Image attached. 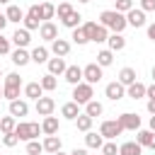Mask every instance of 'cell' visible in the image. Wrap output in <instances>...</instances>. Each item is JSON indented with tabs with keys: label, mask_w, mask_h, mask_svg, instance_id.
Returning a JSON list of instances; mask_svg holds the SVG:
<instances>
[{
	"label": "cell",
	"mask_w": 155,
	"mask_h": 155,
	"mask_svg": "<svg viewBox=\"0 0 155 155\" xmlns=\"http://www.w3.org/2000/svg\"><path fill=\"white\" fill-rule=\"evenodd\" d=\"M145 92H148V85H143L138 80L126 87V97H131V99H140V97H145Z\"/></svg>",
	"instance_id": "obj_18"
},
{
	"label": "cell",
	"mask_w": 155,
	"mask_h": 155,
	"mask_svg": "<svg viewBox=\"0 0 155 155\" xmlns=\"http://www.w3.org/2000/svg\"><path fill=\"white\" fill-rule=\"evenodd\" d=\"M99 24L107 27V29H111L114 34H121V31L128 27L126 15H121V12H116V10H104V12H99Z\"/></svg>",
	"instance_id": "obj_1"
},
{
	"label": "cell",
	"mask_w": 155,
	"mask_h": 155,
	"mask_svg": "<svg viewBox=\"0 0 155 155\" xmlns=\"http://www.w3.org/2000/svg\"><path fill=\"white\" fill-rule=\"evenodd\" d=\"M41 153H44V143H39V140L27 143V155H41Z\"/></svg>",
	"instance_id": "obj_41"
},
{
	"label": "cell",
	"mask_w": 155,
	"mask_h": 155,
	"mask_svg": "<svg viewBox=\"0 0 155 155\" xmlns=\"http://www.w3.org/2000/svg\"><path fill=\"white\" fill-rule=\"evenodd\" d=\"M10 41H12L17 48H27V46H29V41H31V34H29V29H24V27H22V29H17V31L12 34V39H10Z\"/></svg>",
	"instance_id": "obj_13"
},
{
	"label": "cell",
	"mask_w": 155,
	"mask_h": 155,
	"mask_svg": "<svg viewBox=\"0 0 155 155\" xmlns=\"http://www.w3.org/2000/svg\"><path fill=\"white\" fill-rule=\"evenodd\" d=\"M51 53H53V56H58V58H65V56L70 53V41L58 36L56 41H51Z\"/></svg>",
	"instance_id": "obj_10"
},
{
	"label": "cell",
	"mask_w": 155,
	"mask_h": 155,
	"mask_svg": "<svg viewBox=\"0 0 155 155\" xmlns=\"http://www.w3.org/2000/svg\"><path fill=\"white\" fill-rule=\"evenodd\" d=\"M15 128H17V119H15V116H2V119H0V131H2V136H5V133H15Z\"/></svg>",
	"instance_id": "obj_33"
},
{
	"label": "cell",
	"mask_w": 155,
	"mask_h": 155,
	"mask_svg": "<svg viewBox=\"0 0 155 155\" xmlns=\"http://www.w3.org/2000/svg\"><path fill=\"white\" fill-rule=\"evenodd\" d=\"M5 17H7V22H15V24L24 22V12H22V7H19V5H7Z\"/></svg>",
	"instance_id": "obj_21"
},
{
	"label": "cell",
	"mask_w": 155,
	"mask_h": 155,
	"mask_svg": "<svg viewBox=\"0 0 155 155\" xmlns=\"http://www.w3.org/2000/svg\"><path fill=\"white\" fill-rule=\"evenodd\" d=\"M102 155H119V145H116L114 140H107V143L102 145Z\"/></svg>",
	"instance_id": "obj_45"
},
{
	"label": "cell",
	"mask_w": 155,
	"mask_h": 155,
	"mask_svg": "<svg viewBox=\"0 0 155 155\" xmlns=\"http://www.w3.org/2000/svg\"><path fill=\"white\" fill-rule=\"evenodd\" d=\"M97 27H99L97 22H85V24H82V29H85V34H87V39H90V41L94 39V31H97Z\"/></svg>",
	"instance_id": "obj_46"
},
{
	"label": "cell",
	"mask_w": 155,
	"mask_h": 155,
	"mask_svg": "<svg viewBox=\"0 0 155 155\" xmlns=\"http://www.w3.org/2000/svg\"><path fill=\"white\" fill-rule=\"evenodd\" d=\"M107 46H109V51L119 53V51H124V48H126V36H124V34H109Z\"/></svg>",
	"instance_id": "obj_15"
},
{
	"label": "cell",
	"mask_w": 155,
	"mask_h": 155,
	"mask_svg": "<svg viewBox=\"0 0 155 155\" xmlns=\"http://www.w3.org/2000/svg\"><path fill=\"white\" fill-rule=\"evenodd\" d=\"M85 145H87V148H97V150H102V145H104V138H102V133L87 131V133H85Z\"/></svg>",
	"instance_id": "obj_26"
},
{
	"label": "cell",
	"mask_w": 155,
	"mask_h": 155,
	"mask_svg": "<svg viewBox=\"0 0 155 155\" xmlns=\"http://www.w3.org/2000/svg\"><path fill=\"white\" fill-rule=\"evenodd\" d=\"M92 116H87V114H80L78 119H75V126H78V131H82V133H87L90 128H92Z\"/></svg>",
	"instance_id": "obj_36"
},
{
	"label": "cell",
	"mask_w": 155,
	"mask_h": 155,
	"mask_svg": "<svg viewBox=\"0 0 155 155\" xmlns=\"http://www.w3.org/2000/svg\"><path fill=\"white\" fill-rule=\"evenodd\" d=\"M58 128H61V124H58L56 116H44V121H41V131H44V136H56Z\"/></svg>",
	"instance_id": "obj_16"
},
{
	"label": "cell",
	"mask_w": 155,
	"mask_h": 155,
	"mask_svg": "<svg viewBox=\"0 0 155 155\" xmlns=\"http://www.w3.org/2000/svg\"><path fill=\"white\" fill-rule=\"evenodd\" d=\"M153 140H155V131H150V128L136 133V143L143 145V148H153Z\"/></svg>",
	"instance_id": "obj_23"
},
{
	"label": "cell",
	"mask_w": 155,
	"mask_h": 155,
	"mask_svg": "<svg viewBox=\"0 0 155 155\" xmlns=\"http://www.w3.org/2000/svg\"><path fill=\"white\" fill-rule=\"evenodd\" d=\"M0 5H10V0H0Z\"/></svg>",
	"instance_id": "obj_57"
},
{
	"label": "cell",
	"mask_w": 155,
	"mask_h": 155,
	"mask_svg": "<svg viewBox=\"0 0 155 155\" xmlns=\"http://www.w3.org/2000/svg\"><path fill=\"white\" fill-rule=\"evenodd\" d=\"M78 2H90V0H78Z\"/></svg>",
	"instance_id": "obj_59"
},
{
	"label": "cell",
	"mask_w": 155,
	"mask_h": 155,
	"mask_svg": "<svg viewBox=\"0 0 155 155\" xmlns=\"http://www.w3.org/2000/svg\"><path fill=\"white\" fill-rule=\"evenodd\" d=\"M31 61L39 65V63H48V48L46 46H36L34 51H31Z\"/></svg>",
	"instance_id": "obj_31"
},
{
	"label": "cell",
	"mask_w": 155,
	"mask_h": 155,
	"mask_svg": "<svg viewBox=\"0 0 155 155\" xmlns=\"http://www.w3.org/2000/svg\"><path fill=\"white\" fill-rule=\"evenodd\" d=\"M148 39H150V41H155V22H153V24H148Z\"/></svg>",
	"instance_id": "obj_50"
},
{
	"label": "cell",
	"mask_w": 155,
	"mask_h": 155,
	"mask_svg": "<svg viewBox=\"0 0 155 155\" xmlns=\"http://www.w3.org/2000/svg\"><path fill=\"white\" fill-rule=\"evenodd\" d=\"M126 22H128V27H133V29H138V27H145V12L138 7H133L131 12H126Z\"/></svg>",
	"instance_id": "obj_9"
},
{
	"label": "cell",
	"mask_w": 155,
	"mask_h": 155,
	"mask_svg": "<svg viewBox=\"0 0 155 155\" xmlns=\"http://www.w3.org/2000/svg\"><path fill=\"white\" fill-rule=\"evenodd\" d=\"M0 99H5V94H2V87H0Z\"/></svg>",
	"instance_id": "obj_58"
},
{
	"label": "cell",
	"mask_w": 155,
	"mask_h": 155,
	"mask_svg": "<svg viewBox=\"0 0 155 155\" xmlns=\"http://www.w3.org/2000/svg\"><path fill=\"white\" fill-rule=\"evenodd\" d=\"M99 133H102V138H107V140H114L116 136H121V133H124V128H121V124L114 119V121H102V126H99Z\"/></svg>",
	"instance_id": "obj_5"
},
{
	"label": "cell",
	"mask_w": 155,
	"mask_h": 155,
	"mask_svg": "<svg viewBox=\"0 0 155 155\" xmlns=\"http://www.w3.org/2000/svg\"><path fill=\"white\" fill-rule=\"evenodd\" d=\"M85 114H87V116H92V119L102 116V114H104V107H102V102H97V99L87 102V104H85Z\"/></svg>",
	"instance_id": "obj_28"
},
{
	"label": "cell",
	"mask_w": 155,
	"mask_h": 155,
	"mask_svg": "<svg viewBox=\"0 0 155 155\" xmlns=\"http://www.w3.org/2000/svg\"><path fill=\"white\" fill-rule=\"evenodd\" d=\"M104 94H107V99L119 102V99H124V97H126V87H124L119 80H114V82H109V85L104 87Z\"/></svg>",
	"instance_id": "obj_7"
},
{
	"label": "cell",
	"mask_w": 155,
	"mask_h": 155,
	"mask_svg": "<svg viewBox=\"0 0 155 155\" xmlns=\"http://www.w3.org/2000/svg\"><path fill=\"white\" fill-rule=\"evenodd\" d=\"M136 80H138V75H136V70H133V68H121V73H119V82H121L124 87L133 85Z\"/></svg>",
	"instance_id": "obj_27"
},
{
	"label": "cell",
	"mask_w": 155,
	"mask_h": 155,
	"mask_svg": "<svg viewBox=\"0 0 155 155\" xmlns=\"http://www.w3.org/2000/svg\"><path fill=\"white\" fill-rule=\"evenodd\" d=\"M5 27H7V17H5V15H0V31H2Z\"/></svg>",
	"instance_id": "obj_53"
},
{
	"label": "cell",
	"mask_w": 155,
	"mask_h": 155,
	"mask_svg": "<svg viewBox=\"0 0 155 155\" xmlns=\"http://www.w3.org/2000/svg\"><path fill=\"white\" fill-rule=\"evenodd\" d=\"M116 121L121 124V128H124V131H140V116H138V114H133V111H124Z\"/></svg>",
	"instance_id": "obj_4"
},
{
	"label": "cell",
	"mask_w": 155,
	"mask_h": 155,
	"mask_svg": "<svg viewBox=\"0 0 155 155\" xmlns=\"http://www.w3.org/2000/svg\"><path fill=\"white\" fill-rule=\"evenodd\" d=\"M65 68H68L65 65V58H58V56L56 58H48V73L51 75H63Z\"/></svg>",
	"instance_id": "obj_25"
},
{
	"label": "cell",
	"mask_w": 155,
	"mask_h": 155,
	"mask_svg": "<svg viewBox=\"0 0 155 155\" xmlns=\"http://www.w3.org/2000/svg\"><path fill=\"white\" fill-rule=\"evenodd\" d=\"M70 155H87V150H85V148H75Z\"/></svg>",
	"instance_id": "obj_52"
},
{
	"label": "cell",
	"mask_w": 155,
	"mask_h": 155,
	"mask_svg": "<svg viewBox=\"0 0 155 155\" xmlns=\"http://www.w3.org/2000/svg\"><path fill=\"white\" fill-rule=\"evenodd\" d=\"M29 114V104L24 102V99H15V102H10V116H27Z\"/></svg>",
	"instance_id": "obj_19"
},
{
	"label": "cell",
	"mask_w": 155,
	"mask_h": 155,
	"mask_svg": "<svg viewBox=\"0 0 155 155\" xmlns=\"http://www.w3.org/2000/svg\"><path fill=\"white\" fill-rule=\"evenodd\" d=\"M39 36H41L44 41H56V39H58V27H56L53 22H44V24L39 27Z\"/></svg>",
	"instance_id": "obj_12"
},
{
	"label": "cell",
	"mask_w": 155,
	"mask_h": 155,
	"mask_svg": "<svg viewBox=\"0 0 155 155\" xmlns=\"http://www.w3.org/2000/svg\"><path fill=\"white\" fill-rule=\"evenodd\" d=\"M70 39H73V44H78V46H85V44L90 41L82 27H78V29H73V34H70Z\"/></svg>",
	"instance_id": "obj_37"
},
{
	"label": "cell",
	"mask_w": 155,
	"mask_h": 155,
	"mask_svg": "<svg viewBox=\"0 0 155 155\" xmlns=\"http://www.w3.org/2000/svg\"><path fill=\"white\" fill-rule=\"evenodd\" d=\"M53 109H56L53 97H41V99H36V114H39V116H51Z\"/></svg>",
	"instance_id": "obj_11"
},
{
	"label": "cell",
	"mask_w": 155,
	"mask_h": 155,
	"mask_svg": "<svg viewBox=\"0 0 155 155\" xmlns=\"http://www.w3.org/2000/svg\"><path fill=\"white\" fill-rule=\"evenodd\" d=\"M143 153V145H138L136 140H126L119 145V155H140Z\"/></svg>",
	"instance_id": "obj_24"
},
{
	"label": "cell",
	"mask_w": 155,
	"mask_h": 155,
	"mask_svg": "<svg viewBox=\"0 0 155 155\" xmlns=\"http://www.w3.org/2000/svg\"><path fill=\"white\" fill-rule=\"evenodd\" d=\"M2 94L7 102H15V99H19V87H2Z\"/></svg>",
	"instance_id": "obj_43"
},
{
	"label": "cell",
	"mask_w": 155,
	"mask_h": 155,
	"mask_svg": "<svg viewBox=\"0 0 155 155\" xmlns=\"http://www.w3.org/2000/svg\"><path fill=\"white\" fill-rule=\"evenodd\" d=\"M150 75H153V82H155V65H153V70H150Z\"/></svg>",
	"instance_id": "obj_56"
},
{
	"label": "cell",
	"mask_w": 155,
	"mask_h": 155,
	"mask_svg": "<svg viewBox=\"0 0 155 155\" xmlns=\"http://www.w3.org/2000/svg\"><path fill=\"white\" fill-rule=\"evenodd\" d=\"M145 97H148V99H155V82H153V85H148V92H145Z\"/></svg>",
	"instance_id": "obj_49"
},
{
	"label": "cell",
	"mask_w": 155,
	"mask_h": 155,
	"mask_svg": "<svg viewBox=\"0 0 155 155\" xmlns=\"http://www.w3.org/2000/svg\"><path fill=\"white\" fill-rule=\"evenodd\" d=\"M5 87H22V78L17 73H7L5 75Z\"/></svg>",
	"instance_id": "obj_40"
},
{
	"label": "cell",
	"mask_w": 155,
	"mask_h": 155,
	"mask_svg": "<svg viewBox=\"0 0 155 155\" xmlns=\"http://www.w3.org/2000/svg\"><path fill=\"white\" fill-rule=\"evenodd\" d=\"M56 17V5L53 2H41L39 5V19L41 22H51Z\"/></svg>",
	"instance_id": "obj_20"
},
{
	"label": "cell",
	"mask_w": 155,
	"mask_h": 155,
	"mask_svg": "<svg viewBox=\"0 0 155 155\" xmlns=\"http://www.w3.org/2000/svg\"><path fill=\"white\" fill-rule=\"evenodd\" d=\"M150 131H155V116H150Z\"/></svg>",
	"instance_id": "obj_54"
},
{
	"label": "cell",
	"mask_w": 155,
	"mask_h": 155,
	"mask_svg": "<svg viewBox=\"0 0 155 155\" xmlns=\"http://www.w3.org/2000/svg\"><path fill=\"white\" fill-rule=\"evenodd\" d=\"M58 2H63V0H58Z\"/></svg>",
	"instance_id": "obj_62"
},
{
	"label": "cell",
	"mask_w": 155,
	"mask_h": 155,
	"mask_svg": "<svg viewBox=\"0 0 155 155\" xmlns=\"http://www.w3.org/2000/svg\"><path fill=\"white\" fill-rule=\"evenodd\" d=\"M15 133L19 136V140H36L39 138V133H44L41 131V126L39 124H34V121H19L17 124V128H15Z\"/></svg>",
	"instance_id": "obj_2"
},
{
	"label": "cell",
	"mask_w": 155,
	"mask_h": 155,
	"mask_svg": "<svg viewBox=\"0 0 155 155\" xmlns=\"http://www.w3.org/2000/svg\"><path fill=\"white\" fill-rule=\"evenodd\" d=\"M111 63H114V51H109V48H102V51L97 53V65L107 68V65H111Z\"/></svg>",
	"instance_id": "obj_32"
},
{
	"label": "cell",
	"mask_w": 155,
	"mask_h": 155,
	"mask_svg": "<svg viewBox=\"0 0 155 155\" xmlns=\"http://www.w3.org/2000/svg\"><path fill=\"white\" fill-rule=\"evenodd\" d=\"M24 97H29V99H41L44 97V87H41V82H27L24 85Z\"/></svg>",
	"instance_id": "obj_17"
},
{
	"label": "cell",
	"mask_w": 155,
	"mask_h": 155,
	"mask_svg": "<svg viewBox=\"0 0 155 155\" xmlns=\"http://www.w3.org/2000/svg\"><path fill=\"white\" fill-rule=\"evenodd\" d=\"M22 24H24V29H29V31H34V29H39V27H41L44 22H41V19L36 17V15H31V12H27V15H24V22H22Z\"/></svg>",
	"instance_id": "obj_34"
},
{
	"label": "cell",
	"mask_w": 155,
	"mask_h": 155,
	"mask_svg": "<svg viewBox=\"0 0 155 155\" xmlns=\"http://www.w3.org/2000/svg\"><path fill=\"white\" fill-rule=\"evenodd\" d=\"M0 78H2V68H0Z\"/></svg>",
	"instance_id": "obj_60"
},
{
	"label": "cell",
	"mask_w": 155,
	"mask_h": 155,
	"mask_svg": "<svg viewBox=\"0 0 155 155\" xmlns=\"http://www.w3.org/2000/svg\"><path fill=\"white\" fill-rule=\"evenodd\" d=\"M53 155H70V153H63V150H58V153H53Z\"/></svg>",
	"instance_id": "obj_55"
},
{
	"label": "cell",
	"mask_w": 155,
	"mask_h": 155,
	"mask_svg": "<svg viewBox=\"0 0 155 155\" xmlns=\"http://www.w3.org/2000/svg\"><path fill=\"white\" fill-rule=\"evenodd\" d=\"M58 150H61V138H58V136H46V138H44V153H51V155H53V153H58Z\"/></svg>",
	"instance_id": "obj_29"
},
{
	"label": "cell",
	"mask_w": 155,
	"mask_h": 155,
	"mask_svg": "<svg viewBox=\"0 0 155 155\" xmlns=\"http://www.w3.org/2000/svg\"><path fill=\"white\" fill-rule=\"evenodd\" d=\"M41 87H44V92H53L56 90V85H58V80H56V75H51V73H46V75H41Z\"/></svg>",
	"instance_id": "obj_35"
},
{
	"label": "cell",
	"mask_w": 155,
	"mask_h": 155,
	"mask_svg": "<svg viewBox=\"0 0 155 155\" xmlns=\"http://www.w3.org/2000/svg\"><path fill=\"white\" fill-rule=\"evenodd\" d=\"M82 78H85V82L97 85V82L102 80V65H97V63H87V65L82 68Z\"/></svg>",
	"instance_id": "obj_6"
},
{
	"label": "cell",
	"mask_w": 155,
	"mask_h": 155,
	"mask_svg": "<svg viewBox=\"0 0 155 155\" xmlns=\"http://www.w3.org/2000/svg\"><path fill=\"white\" fill-rule=\"evenodd\" d=\"M114 5H116L114 10H116V12H121V15H126V12H131V10H133V0H116Z\"/></svg>",
	"instance_id": "obj_42"
},
{
	"label": "cell",
	"mask_w": 155,
	"mask_h": 155,
	"mask_svg": "<svg viewBox=\"0 0 155 155\" xmlns=\"http://www.w3.org/2000/svg\"><path fill=\"white\" fill-rule=\"evenodd\" d=\"M80 19H82V15H80L78 10H73L65 19H61V24H63V27H68V29H78V27H80Z\"/></svg>",
	"instance_id": "obj_30"
},
{
	"label": "cell",
	"mask_w": 155,
	"mask_h": 155,
	"mask_svg": "<svg viewBox=\"0 0 155 155\" xmlns=\"http://www.w3.org/2000/svg\"><path fill=\"white\" fill-rule=\"evenodd\" d=\"M111 2H116V0H111Z\"/></svg>",
	"instance_id": "obj_61"
},
{
	"label": "cell",
	"mask_w": 155,
	"mask_h": 155,
	"mask_svg": "<svg viewBox=\"0 0 155 155\" xmlns=\"http://www.w3.org/2000/svg\"><path fill=\"white\" fill-rule=\"evenodd\" d=\"M107 39H109V29L99 24V27H97V31H94V39H92V41H94V44H104Z\"/></svg>",
	"instance_id": "obj_39"
},
{
	"label": "cell",
	"mask_w": 155,
	"mask_h": 155,
	"mask_svg": "<svg viewBox=\"0 0 155 155\" xmlns=\"http://www.w3.org/2000/svg\"><path fill=\"white\" fill-rule=\"evenodd\" d=\"M92 97H94V85H90V82H80V85L73 87V102H78V104H87V102H92Z\"/></svg>",
	"instance_id": "obj_3"
},
{
	"label": "cell",
	"mask_w": 155,
	"mask_h": 155,
	"mask_svg": "<svg viewBox=\"0 0 155 155\" xmlns=\"http://www.w3.org/2000/svg\"><path fill=\"white\" fill-rule=\"evenodd\" d=\"M148 111L155 116V99H148Z\"/></svg>",
	"instance_id": "obj_51"
},
{
	"label": "cell",
	"mask_w": 155,
	"mask_h": 155,
	"mask_svg": "<svg viewBox=\"0 0 155 155\" xmlns=\"http://www.w3.org/2000/svg\"><path fill=\"white\" fill-rule=\"evenodd\" d=\"M10 56H12V63H15V65H19V68H22V65H27V63L31 61V53H29L27 48H15Z\"/></svg>",
	"instance_id": "obj_22"
},
{
	"label": "cell",
	"mask_w": 155,
	"mask_h": 155,
	"mask_svg": "<svg viewBox=\"0 0 155 155\" xmlns=\"http://www.w3.org/2000/svg\"><path fill=\"white\" fill-rule=\"evenodd\" d=\"M63 78H65V82H70L73 87L80 85V82H85V78H82V68H80V65H68L65 73H63Z\"/></svg>",
	"instance_id": "obj_8"
},
{
	"label": "cell",
	"mask_w": 155,
	"mask_h": 155,
	"mask_svg": "<svg viewBox=\"0 0 155 155\" xmlns=\"http://www.w3.org/2000/svg\"><path fill=\"white\" fill-rule=\"evenodd\" d=\"M5 53H12L10 51V39H5L2 31H0V56H5Z\"/></svg>",
	"instance_id": "obj_47"
},
{
	"label": "cell",
	"mask_w": 155,
	"mask_h": 155,
	"mask_svg": "<svg viewBox=\"0 0 155 155\" xmlns=\"http://www.w3.org/2000/svg\"><path fill=\"white\" fill-rule=\"evenodd\" d=\"M140 10L143 12H155V0H140Z\"/></svg>",
	"instance_id": "obj_48"
},
{
	"label": "cell",
	"mask_w": 155,
	"mask_h": 155,
	"mask_svg": "<svg viewBox=\"0 0 155 155\" xmlns=\"http://www.w3.org/2000/svg\"><path fill=\"white\" fill-rule=\"evenodd\" d=\"M70 12H73V5H70V2H65V0H63V2H58V5H56V15H58V19H65Z\"/></svg>",
	"instance_id": "obj_38"
},
{
	"label": "cell",
	"mask_w": 155,
	"mask_h": 155,
	"mask_svg": "<svg viewBox=\"0 0 155 155\" xmlns=\"http://www.w3.org/2000/svg\"><path fill=\"white\" fill-rule=\"evenodd\" d=\"M17 143H19V136H17V133H5V136H2V145H5V148H15Z\"/></svg>",
	"instance_id": "obj_44"
},
{
	"label": "cell",
	"mask_w": 155,
	"mask_h": 155,
	"mask_svg": "<svg viewBox=\"0 0 155 155\" xmlns=\"http://www.w3.org/2000/svg\"><path fill=\"white\" fill-rule=\"evenodd\" d=\"M61 116L68 119V121H75V119L80 116V104H78V102H65V104L61 107Z\"/></svg>",
	"instance_id": "obj_14"
}]
</instances>
